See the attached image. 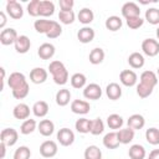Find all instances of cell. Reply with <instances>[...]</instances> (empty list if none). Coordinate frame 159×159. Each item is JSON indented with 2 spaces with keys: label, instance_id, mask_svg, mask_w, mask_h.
Instances as JSON below:
<instances>
[{
  "label": "cell",
  "instance_id": "cell-51",
  "mask_svg": "<svg viewBox=\"0 0 159 159\" xmlns=\"http://www.w3.org/2000/svg\"><path fill=\"white\" fill-rule=\"evenodd\" d=\"M148 159H159V149H154L149 153Z\"/></svg>",
  "mask_w": 159,
  "mask_h": 159
},
{
  "label": "cell",
  "instance_id": "cell-26",
  "mask_svg": "<svg viewBox=\"0 0 159 159\" xmlns=\"http://www.w3.org/2000/svg\"><path fill=\"white\" fill-rule=\"evenodd\" d=\"M71 101V92L67 88H62L56 93V103L60 107H65Z\"/></svg>",
  "mask_w": 159,
  "mask_h": 159
},
{
  "label": "cell",
  "instance_id": "cell-27",
  "mask_svg": "<svg viewBox=\"0 0 159 159\" xmlns=\"http://www.w3.org/2000/svg\"><path fill=\"white\" fill-rule=\"evenodd\" d=\"M128 155L130 159H144L147 153H145V149L143 145L140 144H133L129 150H128Z\"/></svg>",
  "mask_w": 159,
  "mask_h": 159
},
{
  "label": "cell",
  "instance_id": "cell-8",
  "mask_svg": "<svg viewBox=\"0 0 159 159\" xmlns=\"http://www.w3.org/2000/svg\"><path fill=\"white\" fill-rule=\"evenodd\" d=\"M137 80H138V76L132 70H123L119 75V81L125 87H133L137 83Z\"/></svg>",
  "mask_w": 159,
  "mask_h": 159
},
{
  "label": "cell",
  "instance_id": "cell-40",
  "mask_svg": "<svg viewBox=\"0 0 159 159\" xmlns=\"http://www.w3.org/2000/svg\"><path fill=\"white\" fill-rule=\"evenodd\" d=\"M75 19H76V15H75V12L72 10H70V11H62V10H60V12H58V20L62 24H65V25L72 24L75 21Z\"/></svg>",
  "mask_w": 159,
  "mask_h": 159
},
{
  "label": "cell",
  "instance_id": "cell-14",
  "mask_svg": "<svg viewBox=\"0 0 159 159\" xmlns=\"http://www.w3.org/2000/svg\"><path fill=\"white\" fill-rule=\"evenodd\" d=\"M26 77L24 73L21 72H12L10 76H9V80H7V84L11 89H15L20 86H22L24 83H26Z\"/></svg>",
  "mask_w": 159,
  "mask_h": 159
},
{
  "label": "cell",
  "instance_id": "cell-44",
  "mask_svg": "<svg viewBox=\"0 0 159 159\" xmlns=\"http://www.w3.org/2000/svg\"><path fill=\"white\" fill-rule=\"evenodd\" d=\"M40 2L41 0H32L27 4V12L31 16H40Z\"/></svg>",
  "mask_w": 159,
  "mask_h": 159
},
{
  "label": "cell",
  "instance_id": "cell-22",
  "mask_svg": "<svg viewBox=\"0 0 159 159\" xmlns=\"http://www.w3.org/2000/svg\"><path fill=\"white\" fill-rule=\"evenodd\" d=\"M119 140H118V135L117 132H109L104 135L103 138V145L107 149H117L119 147Z\"/></svg>",
  "mask_w": 159,
  "mask_h": 159
},
{
  "label": "cell",
  "instance_id": "cell-38",
  "mask_svg": "<svg viewBox=\"0 0 159 159\" xmlns=\"http://www.w3.org/2000/svg\"><path fill=\"white\" fill-rule=\"evenodd\" d=\"M145 20L152 25H159V9L150 7L145 11Z\"/></svg>",
  "mask_w": 159,
  "mask_h": 159
},
{
  "label": "cell",
  "instance_id": "cell-5",
  "mask_svg": "<svg viewBox=\"0 0 159 159\" xmlns=\"http://www.w3.org/2000/svg\"><path fill=\"white\" fill-rule=\"evenodd\" d=\"M57 140L63 147H70L75 142V133L70 128H61L57 133Z\"/></svg>",
  "mask_w": 159,
  "mask_h": 159
},
{
  "label": "cell",
  "instance_id": "cell-34",
  "mask_svg": "<svg viewBox=\"0 0 159 159\" xmlns=\"http://www.w3.org/2000/svg\"><path fill=\"white\" fill-rule=\"evenodd\" d=\"M86 82H87V77L83 73H75L71 77V86L73 88H83L86 87Z\"/></svg>",
  "mask_w": 159,
  "mask_h": 159
},
{
  "label": "cell",
  "instance_id": "cell-24",
  "mask_svg": "<svg viewBox=\"0 0 159 159\" xmlns=\"http://www.w3.org/2000/svg\"><path fill=\"white\" fill-rule=\"evenodd\" d=\"M55 12V4L50 0H41L40 2V16L47 17L53 15Z\"/></svg>",
  "mask_w": 159,
  "mask_h": 159
},
{
  "label": "cell",
  "instance_id": "cell-25",
  "mask_svg": "<svg viewBox=\"0 0 159 159\" xmlns=\"http://www.w3.org/2000/svg\"><path fill=\"white\" fill-rule=\"evenodd\" d=\"M144 62H145L144 56L139 52H133L128 57V63L132 68H142L144 66Z\"/></svg>",
  "mask_w": 159,
  "mask_h": 159
},
{
  "label": "cell",
  "instance_id": "cell-52",
  "mask_svg": "<svg viewBox=\"0 0 159 159\" xmlns=\"http://www.w3.org/2000/svg\"><path fill=\"white\" fill-rule=\"evenodd\" d=\"M6 144L5 143H2V142H0V150H1V155H0V158L1 159H4L5 158V153H6Z\"/></svg>",
  "mask_w": 159,
  "mask_h": 159
},
{
  "label": "cell",
  "instance_id": "cell-2",
  "mask_svg": "<svg viewBox=\"0 0 159 159\" xmlns=\"http://www.w3.org/2000/svg\"><path fill=\"white\" fill-rule=\"evenodd\" d=\"M19 139V133L16 129L14 128H5L1 130L0 134V142L5 143L7 147H12L14 144H16Z\"/></svg>",
  "mask_w": 159,
  "mask_h": 159
},
{
  "label": "cell",
  "instance_id": "cell-32",
  "mask_svg": "<svg viewBox=\"0 0 159 159\" xmlns=\"http://www.w3.org/2000/svg\"><path fill=\"white\" fill-rule=\"evenodd\" d=\"M88 58H89V62H91L92 65H99V63H102L103 60H104V51H103L101 47H96V48H93V50L89 52Z\"/></svg>",
  "mask_w": 159,
  "mask_h": 159
},
{
  "label": "cell",
  "instance_id": "cell-41",
  "mask_svg": "<svg viewBox=\"0 0 159 159\" xmlns=\"http://www.w3.org/2000/svg\"><path fill=\"white\" fill-rule=\"evenodd\" d=\"M104 130V123L101 118H96L92 120V125H91V134L93 135H99L102 134Z\"/></svg>",
  "mask_w": 159,
  "mask_h": 159
},
{
  "label": "cell",
  "instance_id": "cell-53",
  "mask_svg": "<svg viewBox=\"0 0 159 159\" xmlns=\"http://www.w3.org/2000/svg\"><path fill=\"white\" fill-rule=\"evenodd\" d=\"M157 37H158V40H159V26H158V29H157Z\"/></svg>",
  "mask_w": 159,
  "mask_h": 159
},
{
  "label": "cell",
  "instance_id": "cell-13",
  "mask_svg": "<svg viewBox=\"0 0 159 159\" xmlns=\"http://www.w3.org/2000/svg\"><path fill=\"white\" fill-rule=\"evenodd\" d=\"M94 30L92 27H88V26H84L82 29L78 30L77 32V39L80 40V42L82 43H89L93 41L94 39Z\"/></svg>",
  "mask_w": 159,
  "mask_h": 159
},
{
  "label": "cell",
  "instance_id": "cell-3",
  "mask_svg": "<svg viewBox=\"0 0 159 159\" xmlns=\"http://www.w3.org/2000/svg\"><path fill=\"white\" fill-rule=\"evenodd\" d=\"M142 51L149 57H154L159 53V42L154 39H145L142 42Z\"/></svg>",
  "mask_w": 159,
  "mask_h": 159
},
{
  "label": "cell",
  "instance_id": "cell-20",
  "mask_svg": "<svg viewBox=\"0 0 159 159\" xmlns=\"http://www.w3.org/2000/svg\"><path fill=\"white\" fill-rule=\"evenodd\" d=\"M53 20H46V19H40V20H36L35 24H34V27L35 30L39 32V34H45L47 35L48 31L51 30L52 25H53Z\"/></svg>",
  "mask_w": 159,
  "mask_h": 159
},
{
  "label": "cell",
  "instance_id": "cell-28",
  "mask_svg": "<svg viewBox=\"0 0 159 159\" xmlns=\"http://www.w3.org/2000/svg\"><path fill=\"white\" fill-rule=\"evenodd\" d=\"M77 19H78V21H80L81 24L88 25V24H91V22L93 21L94 14H93V11H92L91 9L83 7L82 10H80V12H78V15H77Z\"/></svg>",
  "mask_w": 159,
  "mask_h": 159
},
{
  "label": "cell",
  "instance_id": "cell-17",
  "mask_svg": "<svg viewBox=\"0 0 159 159\" xmlns=\"http://www.w3.org/2000/svg\"><path fill=\"white\" fill-rule=\"evenodd\" d=\"M106 94H107V97L109 99L117 101V99H119L122 97V87L118 83L112 82L106 87Z\"/></svg>",
  "mask_w": 159,
  "mask_h": 159
},
{
  "label": "cell",
  "instance_id": "cell-31",
  "mask_svg": "<svg viewBox=\"0 0 159 159\" xmlns=\"http://www.w3.org/2000/svg\"><path fill=\"white\" fill-rule=\"evenodd\" d=\"M91 125H92V120L87 119V118H80L76 120L75 123V128L78 133H82V134H87V133H91Z\"/></svg>",
  "mask_w": 159,
  "mask_h": 159
},
{
  "label": "cell",
  "instance_id": "cell-54",
  "mask_svg": "<svg viewBox=\"0 0 159 159\" xmlns=\"http://www.w3.org/2000/svg\"><path fill=\"white\" fill-rule=\"evenodd\" d=\"M158 75H159V68H158Z\"/></svg>",
  "mask_w": 159,
  "mask_h": 159
},
{
  "label": "cell",
  "instance_id": "cell-33",
  "mask_svg": "<svg viewBox=\"0 0 159 159\" xmlns=\"http://www.w3.org/2000/svg\"><path fill=\"white\" fill-rule=\"evenodd\" d=\"M123 123H124L123 122V118L119 114H116V113L109 114L108 118H107V125L111 129H119V128H122Z\"/></svg>",
  "mask_w": 159,
  "mask_h": 159
},
{
  "label": "cell",
  "instance_id": "cell-36",
  "mask_svg": "<svg viewBox=\"0 0 159 159\" xmlns=\"http://www.w3.org/2000/svg\"><path fill=\"white\" fill-rule=\"evenodd\" d=\"M84 159H102V150L97 145H89L84 150Z\"/></svg>",
  "mask_w": 159,
  "mask_h": 159
},
{
  "label": "cell",
  "instance_id": "cell-11",
  "mask_svg": "<svg viewBox=\"0 0 159 159\" xmlns=\"http://www.w3.org/2000/svg\"><path fill=\"white\" fill-rule=\"evenodd\" d=\"M91 109V106L88 102L82 99H75L71 103V111L75 114H87Z\"/></svg>",
  "mask_w": 159,
  "mask_h": 159
},
{
  "label": "cell",
  "instance_id": "cell-46",
  "mask_svg": "<svg viewBox=\"0 0 159 159\" xmlns=\"http://www.w3.org/2000/svg\"><path fill=\"white\" fill-rule=\"evenodd\" d=\"M127 26L132 30H137L139 29L140 26H143L144 24V20L140 17V16H135V17H130V19H127Z\"/></svg>",
  "mask_w": 159,
  "mask_h": 159
},
{
  "label": "cell",
  "instance_id": "cell-18",
  "mask_svg": "<svg viewBox=\"0 0 159 159\" xmlns=\"http://www.w3.org/2000/svg\"><path fill=\"white\" fill-rule=\"evenodd\" d=\"M127 124H128L129 128H132V129H134V130H138V129H142V128L145 125V119H144V117H143L142 114L135 113V114H132V116L128 118Z\"/></svg>",
  "mask_w": 159,
  "mask_h": 159
},
{
  "label": "cell",
  "instance_id": "cell-50",
  "mask_svg": "<svg viewBox=\"0 0 159 159\" xmlns=\"http://www.w3.org/2000/svg\"><path fill=\"white\" fill-rule=\"evenodd\" d=\"M6 14L4 12V11H1L0 12V29H2L4 30V27H5V25H6Z\"/></svg>",
  "mask_w": 159,
  "mask_h": 159
},
{
  "label": "cell",
  "instance_id": "cell-39",
  "mask_svg": "<svg viewBox=\"0 0 159 159\" xmlns=\"http://www.w3.org/2000/svg\"><path fill=\"white\" fill-rule=\"evenodd\" d=\"M29 92H30V86H29V83L26 82V83H24L22 86H20V87L12 89V96H14V98H16V99H22V98L27 97Z\"/></svg>",
  "mask_w": 159,
  "mask_h": 159
},
{
  "label": "cell",
  "instance_id": "cell-7",
  "mask_svg": "<svg viewBox=\"0 0 159 159\" xmlns=\"http://www.w3.org/2000/svg\"><path fill=\"white\" fill-rule=\"evenodd\" d=\"M57 144L53 140H45L40 145V154L43 158H53L57 154Z\"/></svg>",
  "mask_w": 159,
  "mask_h": 159
},
{
  "label": "cell",
  "instance_id": "cell-6",
  "mask_svg": "<svg viewBox=\"0 0 159 159\" xmlns=\"http://www.w3.org/2000/svg\"><path fill=\"white\" fill-rule=\"evenodd\" d=\"M83 96L86 99H92V101H97L101 98L102 96V88L99 84L97 83H89L84 87L83 89Z\"/></svg>",
  "mask_w": 159,
  "mask_h": 159
},
{
  "label": "cell",
  "instance_id": "cell-19",
  "mask_svg": "<svg viewBox=\"0 0 159 159\" xmlns=\"http://www.w3.org/2000/svg\"><path fill=\"white\" fill-rule=\"evenodd\" d=\"M37 129H39V132H40L41 135H43V137H50V135L55 132V124H53V122L50 120V119H42V120L39 123Z\"/></svg>",
  "mask_w": 159,
  "mask_h": 159
},
{
  "label": "cell",
  "instance_id": "cell-37",
  "mask_svg": "<svg viewBox=\"0 0 159 159\" xmlns=\"http://www.w3.org/2000/svg\"><path fill=\"white\" fill-rule=\"evenodd\" d=\"M36 127H37V124H36V120L35 119H31V118L30 119H26V120L22 122V124L20 127V133L27 135V134L32 133L36 129Z\"/></svg>",
  "mask_w": 159,
  "mask_h": 159
},
{
  "label": "cell",
  "instance_id": "cell-45",
  "mask_svg": "<svg viewBox=\"0 0 159 159\" xmlns=\"http://www.w3.org/2000/svg\"><path fill=\"white\" fill-rule=\"evenodd\" d=\"M52 78H53V82H55L56 84L63 86V84H66L67 81H68V72H67V70H63V71H61V72L53 75Z\"/></svg>",
  "mask_w": 159,
  "mask_h": 159
},
{
  "label": "cell",
  "instance_id": "cell-23",
  "mask_svg": "<svg viewBox=\"0 0 159 159\" xmlns=\"http://www.w3.org/2000/svg\"><path fill=\"white\" fill-rule=\"evenodd\" d=\"M140 83H144V84L154 88L158 83V77L153 71H144L140 75Z\"/></svg>",
  "mask_w": 159,
  "mask_h": 159
},
{
  "label": "cell",
  "instance_id": "cell-29",
  "mask_svg": "<svg viewBox=\"0 0 159 159\" xmlns=\"http://www.w3.org/2000/svg\"><path fill=\"white\" fill-rule=\"evenodd\" d=\"M122 25H123L122 19H120L119 16H116V15L109 16V17L106 20V22H104L106 29L109 30V31H113V32H114V31H118V30L122 27Z\"/></svg>",
  "mask_w": 159,
  "mask_h": 159
},
{
  "label": "cell",
  "instance_id": "cell-12",
  "mask_svg": "<svg viewBox=\"0 0 159 159\" xmlns=\"http://www.w3.org/2000/svg\"><path fill=\"white\" fill-rule=\"evenodd\" d=\"M12 114L16 119H20V120H26L29 119L30 117V107L26 104V103H19L14 107L12 109Z\"/></svg>",
  "mask_w": 159,
  "mask_h": 159
},
{
  "label": "cell",
  "instance_id": "cell-42",
  "mask_svg": "<svg viewBox=\"0 0 159 159\" xmlns=\"http://www.w3.org/2000/svg\"><path fill=\"white\" fill-rule=\"evenodd\" d=\"M30 157H31V150L26 145L19 147L14 153V159H30Z\"/></svg>",
  "mask_w": 159,
  "mask_h": 159
},
{
  "label": "cell",
  "instance_id": "cell-30",
  "mask_svg": "<svg viewBox=\"0 0 159 159\" xmlns=\"http://www.w3.org/2000/svg\"><path fill=\"white\" fill-rule=\"evenodd\" d=\"M32 112L39 118L45 117L48 113V104H47V102H45V101H37V102H35V104L32 106Z\"/></svg>",
  "mask_w": 159,
  "mask_h": 159
},
{
  "label": "cell",
  "instance_id": "cell-35",
  "mask_svg": "<svg viewBox=\"0 0 159 159\" xmlns=\"http://www.w3.org/2000/svg\"><path fill=\"white\" fill-rule=\"evenodd\" d=\"M145 139L149 144L152 145H158L159 144V129L158 128H149L145 132Z\"/></svg>",
  "mask_w": 159,
  "mask_h": 159
},
{
  "label": "cell",
  "instance_id": "cell-49",
  "mask_svg": "<svg viewBox=\"0 0 159 159\" xmlns=\"http://www.w3.org/2000/svg\"><path fill=\"white\" fill-rule=\"evenodd\" d=\"M58 4H60V7L62 11H70V10H72L75 1L73 0H60Z\"/></svg>",
  "mask_w": 159,
  "mask_h": 159
},
{
  "label": "cell",
  "instance_id": "cell-15",
  "mask_svg": "<svg viewBox=\"0 0 159 159\" xmlns=\"http://www.w3.org/2000/svg\"><path fill=\"white\" fill-rule=\"evenodd\" d=\"M14 45L17 53H26L31 47V41L26 35H20Z\"/></svg>",
  "mask_w": 159,
  "mask_h": 159
},
{
  "label": "cell",
  "instance_id": "cell-21",
  "mask_svg": "<svg viewBox=\"0 0 159 159\" xmlns=\"http://www.w3.org/2000/svg\"><path fill=\"white\" fill-rule=\"evenodd\" d=\"M117 135H118V140L120 144H129L134 139V129H132L129 127L119 129L117 132Z\"/></svg>",
  "mask_w": 159,
  "mask_h": 159
},
{
  "label": "cell",
  "instance_id": "cell-48",
  "mask_svg": "<svg viewBox=\"0 0 159 159\" xmlns=\"http://www.w3.org/2000/svg\"><path fill=\"white\" fill-rule=\"evenodd\" d=\"M61 34H62V27H61V25L57 21H55L53 25H52V27H51V30L48 31V34L46 36L48 39H57Z\"/></svg>",
  "mask_w": 159,
  "mask_h": 159
},
{
  "label": "cell",
  "instance_id": "cell-47",
  "mask_svg": "<svg viewBox=\"0 0 159 159\" xmlns=\"http://www.w3.org/2000/svg\"><path fill=\"white\" fill-rule=\"evenodd\" d=\"M63 70H66V67L61 61H52L48 65V71H50V73L52 76L58 73V72H61V71H63Z\"/></svg>",
  "mask_w": 159,
  "mask_h": 159
},
{
  "label": "cell",
  "instance_id": "cell-9",
  "mask_svg": "<svg viewBox=\"0 0 159 159\" xmlns=\"http://www.w3.org/2000/svg\"><path fill=\"white\" fill-rule=\"evenodd\" d=\"M122 15L125 17V20L130 19V17L140 16V9H139V6L135 2L129 1V2H125L122 6Z\"/></svg>",
  "mask_w": 159,
  "mask_h": 159
},
{
  "label": "cell",
  "instance_id": "cell-4",
  "mask_svg": "<svg viewBox=\"0 0 159 159\" xmlns=\"http://www.w3.org/2000/svg\"><path fill=\"white\" fill-rule=\"evenodd\" d=\"M19 35L16 32L15 29L12 27H7V29H4L1 32H0V42L1 45L4 46H9V45H12L16 42Z\"/></svg>",
  "mask_w": 159,
  "mask_h": 159
},
{
  "label": "cell",
  "instance_id": "cell-10",
  "mask_svg": "<svg viewBox=\"0 0 159 159\" xmlns=\"http://www.w3.org/2000/svg\"><path fill=\"white\" fill-rule=\"evenodd\" d=\"M47 80V71L42 67H35L30 72V81L35 84H41Z\"/></svg>",
  "mask_w": 159,
  "mask_h": 159
},
{
  "label": "cell",
  "instance_id": "cell-1",
  "mask_svg": "<svg viewBox=\"0 0 159 159\" xmlns=\"http://www.w3.org/2000/svg\"><path fill=\"white\" fill-rule=\"evenodd\" d=\"M5 10H6V14L14 20H19L24 16V9L16 0H9L6 2Z\"/></svg>",
  "mask_w": 159,
  "mask_h": 159
},
{
  "label": "cell",
  "instance_id": "cell-16",
  "mask_svg": "<svg viewBox=\"0 0 159 159\" xmlns=\"http://www.w3.org/2000/svg\"><path fill=\"white\" fill-rule=\"evenodd\" d=\"M55 51H56V50H55V46H53L52 43L45 42V43H42V45L39 47L37 55H39V57H40L41 60H50V58L53 57Z\"/></svg>",
  "mask_w": 159,
  "mask_h": 159
},
{
  "label": "cell",
  "instance_id": "cell-43",
  "mask_svg": "<svg viewBox=\"0 0 159 159\" xmlns=\"http://www.w3.org/2000/svg\"><path fill=\"white\" fill-rule=\"evenodd\" d=\"M152 93H153V87H149V86L140 83V82H139V84H137V94L140 98H147Z\"/></svg>",
  "mask_w": 159,
  "mask_h": 159
}]
</instances>
